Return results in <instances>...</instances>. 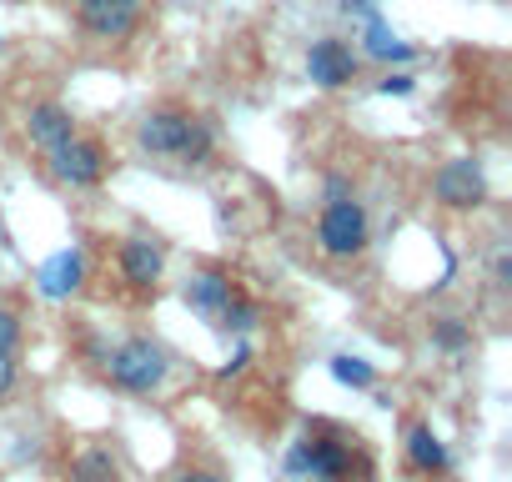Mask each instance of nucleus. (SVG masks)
I'll return each mask as SVG.
<instances>
[{"label":"nucleus","mask_w":512,"mask_h":482,"mask_svg":"<svg viewBox=\"0 0 512 482\" xmlns=\"http://www.w3.org/2000/svg\"><path fill=\"white\" fill-rule=\"evenodd\" d=\"M347 196H352V186L342 176H327V201H347Z\"/></svg>","instance_id":"22"},{"label":"nucleus","mask_w":512,"mask_h":482,"mask_svg":"<svg viewBox=\"0 0 512 482\" xmlns=\"http://www.w3.org/2000/svg\"><path fill=\"white\" fill-rule=\"evenodd\" d=\"M161 267H166V257H161L156 241H141V236L121 241V277L131 287H156L161 282Z\"/></svg>","instance_id":"9"},{"label":"nucleus","mask_w":512,"mask_h":482,"mask_svg":"<svg viewBox=\"0 0 512 482\" xmlns=\"http://www.w3.org/2000/svg\"><path fill=\"white\" fill-rule=\"evenodd\" d=\"M16 342H21V322H16V312H0V352H16Z\"/></svg>","instance_id":"19"},{"label":"nucleus","mask_w":512,"mask_h":482,"mask_svg":"<svg viewBox=\"0 0 512 482\" xmlns=\"http://www.w3.org/2000/svg\"><path fill=\"white\" fill-rule=\"evenodd\" d=\"M51 171L66 181V186H96L101 171H106V156L96 141H81V136H66L61 146H51Z\"/></svg>","instance_id":"5"},{"label":"nucleus","mask_w":512,"mask_h":482,"mask_svg":"<svg viewBox=\"0 0 512 482\" xmlns=\"http://www.w3.org/2000/svg\"><path fill=\"white\" fill-rule=\"evenodd\" d=\"M141 151L151 156H166V161H181V166H201L211 156V126L186 116V111H156L141 121L136 131Z\"/></svg>","instance_id":"1"},{"label":"nucleus","mask_w":512,"mask_h":482,"mask_svg":"<svg viewBox=\"0 0 512 482\" xmlns=\"http://www.w3.org/2000/svg\"><path fill=\"white\" fill-rule=\"evenodd\" d=\"M407 457H412L417 472H447V447H442V437L432 427H412L407 432Z\"/></svg>","instance_id":"13"},{"label":"nucleus","mask_w":512,"mask_h":482,"mask_svg":"<svg viewBox=\"0 0 512 482\" xmlns=\"http://www.w3.org/2000/svg\"><path fill=\"white\" fill-rule=\"evenodd\" d=\"M492 277H497V287H507V282H512V262H507V257H497V267H492Z\"/></svg>","instance_id":"23"},{"label":"nucleus","mask_w":512,"mask_h":482,"mask_svg":"<svg viewBox=\"0 0 512 482\" xmlns=\"http://www.w3.org/2000/svg\"><path fill=\"white\" fill-rule=\"evenodd\" d=\"M71 477H76V482H116V462H111V452L91 447V452H81V457H76Z\"/></svg>","instance_id":"15"},{"label":"nucleus","mask_w":512,"mask_h":482,"mask_svg":"<svg viewBox=\"0 0 512 482\" xmlns=\"http://www.w3.org/2000/svg\"><path fill=\"white\" fill-rule=\"evenodd\" d=\"M26 131H31V141L46 146V151L61 146L66 136H76V131H71V116H66L61 106H36V111L26 116Z\"/></svg>","instance_id":"12"},{"label":"nucleus","mask_w":512,"mask_h":482,"mask_svg":"<svg viewBox=\"0 0 512 482\" xmlns=\"http://www.w3.org/2000/svg\"><path fill=\"white\" fill-rule=\"evenodd\" d=\"M377 91L382 96H407L412 91V76H387V81H377Z\"/></svg>","instance_id":"20"},{"label":"nucleus","mask_w":512,"mask_h":482,"mask_svg":"<svg viewBox=\"0 0 512 482\" xmlns=\"http://www.w3.org/2000/svg\"><path fill=\"white\" fill-rule=\"evenodd\" d=\"M216 322H221L226 332H246V327H256V307H251V302L236 292V297L221 307V317H216Z\"/></svg>","instance_id":"16"},{"label":"nucleus","mask_w":512,"mask_h":482,"mask_svg":"<svg viewBox=\"0 0 512 482\" xmlns=\"http://www.w3.org/2000/svg\"><path fill=\"white\" fill-rule=\"evenodd\" d=\"M332 377L347 382V387H372V367L357 362V357H332Z\"/></svg>","instance_id":"17"},{"label":"nucleus","mask_w":512,"mask_h":482,"mask_svg":"<svg viewBox=\"0 0 512 482\" xmlns=\"http://www.w3.org/2000/svg\"><path fill=\"white\" fill-rule=\"evenodd\" d=\"M16 387V362H11V352H0V397H6Z\"/></svg>","instance_id":"21"},{"label":"nucleus","mask_w":512,"mask_h":482,"mask_svg":"<svg viewBox=\"0 0 512 482\" xmlns=\"http://www.w3.org/2000/svg\"><path fill=\"white\" fill-rule=\"evenodd\" d=\"M106 372H111V382L116 387H126V392H151V387H161V377H166V352L156 347V342H126V347H116L111 357H106Z\"/></svg>","instance_id":"3"},{"label":"nucleus","mask_w":512,"mask_h":482,"mask_svg":"<svg viewBox=\"0 0 512 482\" xmlns=\"http://www.w3.org/2000/svg\"><path fill=\"white\" fill-rule=\"evenodd\" d=\"M432 186H437V196H442L447 206H457V211H467V206H477V201L487 196V181H482V166H477V161H447Z\"/></svg>","instance_id":"7"},{"label":"nucleus","mask_w":512,"mask_h":482,"mask_svg":"<svg viewBox=\"0 0 512 482\" xmlns=\"http://www.w3.org/2000/svg\"><path fill=\"white\" fill-rule=\"evenodd\" d=\"M287 472L302 477V482H347L352 477V452L327 432H307L287 452Z\"/></svg>","instance_id":"2"},{"label":"nucleus","mask_w":512,"mask_h":482,"mask_svg":"<svg viewBox=\"0 0 512 482\" xmlns=\"http://www.w3.org/2000/svg\"><path fill=\"white\" fill-rule=\"evenodd\" d=\"M176 482H221V477H216V472H181Z\"/></svg>","instance_id":"24"},{"label":"nucleus","mask_w":512,"mask_h":482,"mask_svg":"<svg viewBox=\"0 0 512 482\" xmlns=\"http://www.w3.org/2000/svg\"><path fill=\"white\" fill-rule=\"evenodd\" d=\"M367 56H377V61H407V56H412V46H407V41H397V36H392V26H387L382 16H367Z\"/></svg>","instance_id":"14"},{"label":"nucleus","mask_w":512,"mask_h":482,"mask_svg":"<svg viewBox=\"0 0 512 482\" xmlns=\"http://www.w3.org/2000/svg\"><path fill=\"white\" fill-rule=\"evenodd\" d=\"M347 11H372V0H342Z\"/></svg>","instance_id":"25"},{"label":"nucleus","mask_w":512,"mask_h":482,"mask_svg":"<svg viewBox=\"0 0 512 482\" xmlns=\"http://www.w3.org/2000/svg\"><path fill=\"white\" fill-rule=\"evenodd\" d=\"M231 297H236V287H231L221 272H201V277L186 282V307L201 312V317H211V322L221 317V307H226Z\"/></svg>","instance_id":"10"},{"label":"nucleus","mask_w":512,"mask_h":482,"mask_svg":"<svg viewBox=\"0 0 512 482\" xmlns=\"http://www.w3.org/2000/svg\"><path fill=\"white\" fill-rule=\"evenodd\" d=\"M81 277H86L81 252H61V257H51V262L41 267V292H46V297H71V292L81 287Z\"/></svg>","instance_id":"11"},{"label":"nucleus","mask_w":512,"mask_h":482,"mask_svg":"<svg viewBox=\"0 0 512 482\" xmlns=\"http://www.w3.org/2000/svg\"><path fill=\"white\" fill-rule=\"evenodd\" d=\"M307 76H312L317 86H327V91H332V86H347V81L357 76V56H352L342 41L327 36V41H317V46L307 51Z\"/></svg>","instance_id":"8"},{"label":"nucleus","mask_w":512,"mask_h":482,"mask_svg":"<svg viewBox=\"0 0 512 482\" xmlns=\"http://www.w3.org/2000/svg\"><path fill=\"white\" fill-rule=\"evenodd\" d=\"M432 337H437V347H447V352H462V347H467V327H462V322H452V317H442Z\"/></svg>","instance_id":"18"},{"label":"nucleus","mask_w":512,"mask_h":482,"mask_svg":"<svg viewBox=\"0 0 512 482\" xmlns=\"http://www.w3.org/2000/svg\"><path fill=\"white\" fill-rule=\"evenodd\" d=\"M317 241L327 257H357L367 247V211L347 196V201H332L322 211V226H317Z\"/></svg>","instance_id":"4"},{"label":"nucleus","mask_w":512,"mask_h":482,"mask_svg":"<svg viewBox=\"0 0 512 482\" xmlns=\"http://www.w3.org/2000/svg\"><path fill=\"white\" fill-rule=\"evenodd\" d=\"M141 21V0H81V26L101 41L131 36Z\"/></svg>","instance_id":"6"}]
</instances>
